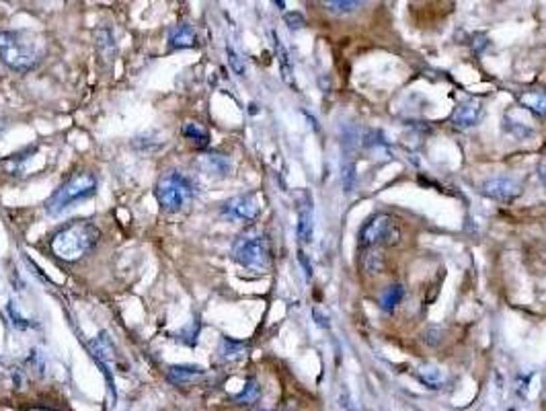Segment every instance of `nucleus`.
<instances>
[{"label": "nucleus", "mask_w": 546, "mask_h": 411, "mask_svg": "<svg viewBox=\"0 0 546 411\" xmlns=\"http://www.w3.org/2000/svg\"><path fill=\"white\" fill-rule=\"evenodd\" d=\"M46 43L29 32H0V62L15 72H29L41 62Z\"/></svg>", "instance_id": "obj_1"}, {"label": "nucleus", "mask_w": 546, "mask_h": 411, "mask_svg": "<svg viewBox=\"0 0 546 411\" xmlns=\"http://www.w3.org/2000/svg\"><path fill=\"white\" fill-rule=\"evenodd\" d=\"M99 239H101V230L97 228L94 222L72 221L52 237L50 249L62 261L74 263L87 253H91Z\"/></svg>", "instance_id": "obj_2"}, {"label": "nucleus", "mask_w": 546, "mask_h": 411, "mask_svg": "<svg viewBox=\"0 0 546 411\" xmlns=\"http://www.w3.org/2000/svg\"><path fill=\"white\" fill-rule=\"evenodd\" d=\"M94 193H97V177L92 173H76L48 197L46 212L50 216H58L64 210L72 208L74 204L92 197Z\"/></svg>", "instance_id": "obj_3"}, {"label": "nucleus", "mask_w": 546, "mask_h": 411, "mask_svg": "<svg viewBox=\"0 0 546 411\" xmlns=\"http://www.w3.org/2000/svg\"><path fill=\"white\" fill-rule=\"evenodd\" d=\"M402 230L395 216L391 214H376L362 224L358 235L360 249H376V247H395L400 243Z\"/></svg>", "instance_id": "obj_4"}, {"label": "nucleus", "mask_w": 546, "mask_h": 411, "mask_svg": "<svg viewBox=\"0 0 546 411\" xmlns=\"http://www.w3.org/2000/svg\"><path fill=\"white\" fill-rule=\"evenodd\" d=\"M232 257L246 267V270H265L270 267V245L267 239L257 232V230H248L243 232L234 245H232Z\"/></svg>", "instance_id": "obj_5"}, {"label": "nucleus", "mask_w": 546, "mask_h": 411, "mask_svg": "<svg viewBox=\"0 0 546 411\" xmlns=\"http://www.w3.org/2000/svg\"><path fill=\"white\" fill-rule=\"evenodd\" d=\"M156 200L162 210L167 212H179L187 206V202L193 197V183L177 171L167 173L156 183Z\"/></svg>", "instance_id": "obj_6"}, {"label": "nucleus", "mask_w": 546, "mask_h": 411, "mask_svg": "<svg viewBox=\"0 0 546 411\" xmlns=\"http://www.w3.org/2000/svg\"><path fill=\"white\" fill-rule=\"evenodd\" d=\"M261 212L259 200L255 193H244V195H234L222 204V216L228 221L251 222L255 221Z\"/></svg>", "instance_id": "obj_7"}, {"label": "nucleus", "mask_w": 546, "mask_h": 411, "mask_svg": "<svg viewBox=\"0 0 546 411\" xmlns=\"http://www.w3.org/2000/svg\"><path fill=\"white\" fill-rule=\"evenodd\" d=\"M479 191L485 195V197H491V200H497V202H514L522 195V183L512 179V177H489L485 179L481 186H479Z\"/></svg>", "instance_id": "obj_8"}, {"label": "nucleus", "mask_w": 546, "mask_h": 411, "mask_svg": "<svg viewBox=\"0 0 546 411\" xmlns=\"http://www.w3.org/2000/svg\"><path fill=\"white\" fill-rule=\"evenodd\" d=\"M483 118V105L477 99L462 101L452 113V124L460 130H470L475 127Z\"/></svg>", "instance_id": "obj_9"}, {"label": "nucleus", "mask_w": 546, "mask_h": 411, "mask_svg": "<svg viewBox=\"0 0 546 411\" xmlns=\"http://www.w3.org/2000/svg\"><path fill=\"white\" fill-rule=\"evenodd\" d=\"M200 377H204V368L195 366V364H175L167 372V380L171 384H177V386L191 384L193 380H197Z\"/></svg>", "instance_id": "obj_10"}, {"label": "nucleus", "mask_w": 546, "mask_h": 411, "mask_svg": "<svg viewBox=\"0 0 546 411\" xmlns=\"http://www.w3.org/2000/svg\"><path fill=\"white\" fill-rule=\"evenodd\" d=\"M197 46V33L191 25L187 23H181V25H175L171 33H169V48L171 50H187V48H193Z\"/></svg>", "instance_id": "obj_11"}, {"label": "nucleus", "mask_w": 546, "mask_h": 411, "mask_svg": "<svg viewBox=\"0 0 546 411\" xmlns=\"http://www.w3.org/2000/svg\"><path fill=\"white\" fill-rule=\"evenodd\" d=\"M89 348H91L92 358H94L97 362L109 364L111 360H115V346H113V342H111V337H109L107 331H101V333L92 340L91 344H89Z\"/></svg>", "instance_id": "obj_12"}, {"label": "nucleus", "mask_w": 546, "mask_h": 411, "mask_svg": "<svg viewBox=\"0 0 546 411\" xmlns=\"http://www.w3.org/2000/svg\"><path fill=\"white\" fill-rule=\"evenodd\" d=\"M296 230H298L300 243H304V245L312 243V235H314V212H312V206H310L308 202L298 208V226H296Z\"/></svg>", "instance_id": "obj_13"}, {"label": "nucleus", "mask_w": 546, "mask_h": 411, "mask_svg": "<svg viewBox=\"0 0 546 411\" xmlns=\"http://www.w3.org/2000/svg\"><path fill=\"white\" fill-rule=\"evenodd\" d=\"M200 167L214 177H226L232 169L230 158L224 157V155H206L200 160Z\"/></svg>", "instance_id": "obj_14"}, {"label": "nucleus", "mask_w": 546, "mask_h": 411, "mask_svg": "<svg viewBox=\"0 0 546 411\" xmlns=\"http://www.w3.org/2000/svg\"><path fill=\"white\" fill-rule=\"evenodd\" d=\"M417 377L424 382L427 389H442L446 382V375L442 372L440 366L435 364H424L417 368Z\"/></svg>", "instance_id": "obj_15"}, {"label": "nucleus", "mask_w": 546, "mask_h": 411, "mask_svg": "<svg viewBox=\"0 0 546 411\" xmlns=\"http://www.w3.org/2000/svg\"><path fill=\"white\" fill-rule=\"evenodd\" d=\"M273 37V46H275V54H277V60H279V70H281V78L288 83V85H294V70H292V62H290V54L286 50V46L281 43V39L277 37V33H272Z\"/></svg>", "instance_id": "obj_16"}, {"label": "nucleus", "mask_w": 546, "mask_h": 411, "mask_svg": "<svg viewBox=\"0 0 546 411\" xmlns=\"http://www.w3.org/2000/svg\"><path fill=\"white\" fill-rule=\"evenodd\" d=\"M519 103L530 109L532 113L545 118L546 116V93H540V91H526L519 95Z\"/></svg>", "instance_id": "obj_17"}, {"label": "nucleus", "mask_w": 546, "mask_h": 411, "mask_svg": "<svg viewBox=\"0 0 546 411\" xmlns=\"http://www.w3.org/2000/svg\"><path fill=\"white\" fill-rule=\"evenodd\" d=\"M402 296H405V288H402V286L400 284L388 286V288L382 292V296H380V309L386 311V313H393L396 307L400 305Z\"/></svg>", "instance_id": "obj_18"}, {"label": "nucleus", "mask_w": 546, "mask_h": 411, "mask_svg": "<svg viewBox=\"0 0 546 411\" xmlns=\"http://www.w3.org/2000/svg\"><path fill=\"white\" fill-rule=\"evenodd\" d=\"M183 136H185L187 140H191L197 148H206V146L210 144V134H208V130L202 127L200 124H193V122H189V124L183 126Z\"/></svg>", "instance_id": "obj_19"}, {"label": "nucleus", "mask_w": 546, "mask_h": 411, "mask_svg": "<svg viewBox=\"0 0 546 411\" xmlns=\"http://www.w3.org/2000/svg\"><path fill=\"white\" fill-rule=\"evenodd\" d=\"M323 6L333 15H351L358 8H362L364 2H360V0H325Z\"/></svg>", "instance_id": "obj_20"}, {"label": "nucleus", "mask_w": 546, "mask_h": 411, "mask_svg": "<svg viewBox=\"0 0 546 411\" xmlns=\"http://www.w3.org/2000/svg\"><path fill=\"white\" fill-rule=\"evenodd\" d=\"M259 397H261V386H259L257 380L251 379L244 382L243 391H241L239 395H234V403H239V405H251V403H255Z\"/></svg>", "instance_id": "obj_21"}, {"label": "nucleus", "mask_w": 546, "mask_h": 411, "mask_svg": "<svg viewBox=\"0 0 546 411\" xmlns=\"http://www.w3.org/2000/svg\"><path fill=\"white\" fill-rule=\"evenodd\" d=\"M244 349H246V346H244L243 342H234L230 337H222V342H220V356L224 360H239V358H243Z\"/></svg>", "instance_id": "obj_22"}, {"label": "nucleus", "mask_w": 546, "mask_h": 411, "mask_svg": "<svg viewBox=\"0 0 546 411\" xmlns=\"http://www.w3.org/2000/svg\"><path fill=\"white\" fill-rule=\"evenodd\" d=\"M356 190V160L343 158V191L351 193Z\"/></svg>", "instance_id": "obj_23"}, {"label": "nucleus", "mask_w": 546, "mask_h": 411, "mask_svg": "<svg viewBox=\"0 0 546 411\" xmlns=\"http://www.w3.org/2000/svg\"><path fill=\"white\" fill-rule=\"evenodd\" d=\"M6 313H8V316H10V323H13L15 329H21V331H23V329H29L31 327V321H27L25 316L19 313V307H17L13 300L6 305Z\"/></svg>", "instance_id": "obj_24"}, {"label": "nucleus", "mask_w": 546, "mask_h": 411, "mask_svg": "<svg viewBox=\"0 0 546 411\" xmlns=\"http://www.w3.org/2000/svg\"><path fill=\"white\" fill-rule=\"evenodd\" d=\"M421 337H424V342L427 346L435 348V346H440L442 340H444V329L438 327V325H431V327H427L424 333H421Z\"/></svg>", "instance_id": "obj_25"}, {"label": "nucleus", "mask_w": 546, "mask_h": 411, "mask_svg": "<svg viewBox=\"0 0 546 411\" xmlns=\"http://www.w3.org/2000/svg\"><path fill=\"white\" fill-rule=\"evenodd\" d=\"M226 56H228V64H230L232 72H234L237 76H244V74H246V66H244L243 58H241L230 46L226 48Z\"/></svg>", "instance_id": "obj_26"}, {"label": "nucleus", "mask_w": 546, "mask_h": 411, "mask_svg": "<svg viewBox=\"0 0 546 411\" xmlns=\"http://www.w3.org/2000/svg\"><path fill=\"white\" fill-rule=\"evenodd\" d=\"M284 21H286V25H288L292 32H296V29H302V27H306V17H304L300 11H290V13H284Z\"/></svg>", "instance_id": "obj_27"}, {"label": "nucleus", "mask_w": 546, "mask_h": 411, "mask_svg": "<svg viewBox=\"0 0 546 411\" xmlns=\"http://www.w3.org/2000/svg\"><path fill=\"white\" fill-rule=\"evenodd\" d=\"M505 127H507V132H512L514 136H519V138H526V136H532L534 132L532 130H528V127H522L519 124H505Z\"/></svg>", "instance_id": "obj_28"}, {"label": "nucleus", "mask_w": 546, "mask_h": 411, "mask_svg": "<svg viewBox=\"0 0 546 411\" xmlns=\"http://www.w3.org/2000/svg\"><path fill=\"white\" fill-rule=\"evenodd\" d=\"M339 401H341V407L345 411H358L356 410V405H354V401H351V395L347 393V389L341 391V399H339Z\"/></svg>", "instance_id": "obj_29"}, {"label": "nucleus", "mask_w": 546, "mask_h": 411, "mask_svg": "<svg viewBox=\"0 0 546 411\" xmlns=\"http://www.w3.org/2000/svg\"><path fill=\"white\" fill-rule=\"evenodd\" d=\"M312 316H314V323L323 329H329V316L323 315L321 309H312Z\"/></svg>", "instance_id": "obj_30"}, {"label": "nucleus", "mask_w": 546, "mask_h": 411, "mask_svg": "<svg viewBox=\"0 0 546 411\" xmlns=\"http://www.w3.org/2000/svg\"><path fill=\"white\" fill-rule=\"evenodd\" d=\"M298 261L302 263L304 274H306V278L310 280V278H312V265H310V261H308V257H306L304 251H298Z\"/></svg>", "instance_id": "obj_31"}, {"label": "nucleus", "mask_w": 546, "mask_h": 411, "mask_svg": "<svg viewBox=\"0 0 546 411\" xmlns=\"http://www.w3.org/2000/svg\"><path fill=\"white\" fill-rule=\"evenodd\" d=\"M538 177H540V181L546 186V160H542L540 167H538Z\"/></svg>", "instance_id": "obj_32"}, {"label": "nucleus", "mask_w": 546, "mask_h": 411, "mask_svg": "<svg viewBox=\"0 0 546 411\" xmlns=\"http://www.w3.org/2000/svg\"><path fill=\"white\" fill-rule=\"evenodd\" d=\"M6 127V124H0V134H2V130Z\"/></svg>", "instance_id": "obj_33"}, {"label": "nucleus", "mask_w": 546, "mask_h": 411, "mask_svg": "<svg viewBox=\"0 0 546 411\" xmlns=\"http://www.w3.org/2000/svg\"><path fill=\"white\" fill-rule=\"evenodd\" d=\"M259 411H270V410H259Z\"/></svg>", "instance_id": "obj_34"}, {"label": "nucleus", "mask_w": 546, "mask_h": 411, "mask_svg": "<svg viewBox=\"0 0 546 411\" xmlns=\"http://www.w3.org/2000/svg\"><path fill=\"white\" fill-rule=\"evenodd\" d=\"M510 411H516V410H510Z\"/></svg>", "instance_id": "obj_35"}]
</instances>
